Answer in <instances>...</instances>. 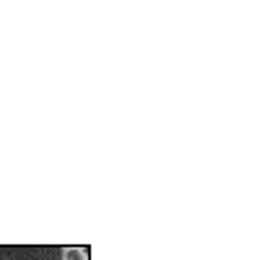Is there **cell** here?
<instances>
[{"mask_svg": "<svg viewBox=\"0 0 260 260\" xmlns=\"http://www.w3.org/2000/svg\"><path fill=\"white\" fill-rule=\"evenodd\" d=\"M65 257H68V260H86V257H89V247H81V250H68V252H65Z\"/></svg>", "mask_w": 260, "mask_h": 260, "instance_id": "7a4b0ae2", "label": "cell"}, {"mask_svg": "<svg viewBox=\"0 0 260 260\" xmlns=\"http://www.w3.org/2000/svg\"><path fill=\"white\" fill-rule=\"evenodd\" d=\"M0 260H65L60 245H0Z\"/></svg>", "mask_w": 260, "mask_h": 260, "instance_id": "6da1fadb", "label": "cell"}]
</instances>
